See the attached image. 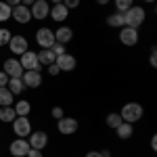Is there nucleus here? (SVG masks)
I'll return each mask as SVG.
<instances>
[{"label":"nucleus","mask_w":157,"mask_h":157,"mask_svg":"<svg viewBox=\"0 0 157 157\" xmlns=\"http://www.w3.org/2000/svg\"><path fill=\"white\" fill-rule=\"evenodd\" d=\"M36 42H38V46H42V48H50L55 44V32L48 29V27H40L36 32Z\"/></svg>","instance_id":"nucleus-5"},{"label":"nucleus","mask_w":157,"mask_h":157,"mask_svg":"<svg viewBox=\"0 0 157 157\" xmlns=\"http://www.w3.org/2000/svg\"><path fill=\"white\" fill-rule=\"evenodd\" d=\"M13 132L17 134L19 138H25V136H29L32 134V124L27 117H21V115H17L15 120H13Z\"/></svg>","instance_id":"nucleus-4"},{"label":"nucleus","mask_w":157,"mask_h":157,"mask_svg":"<svg viewBox=\"0 0 157 157\" xmlns=\"http://www.w3.org/2000/svg\"><path fill=\"white\" fill-rule=\"evenodd\" d=\"M107 25H111V27H124V13H113V15H109Z\"/></svg>","instance_id":"nucleus-24"},{"label":"nucleus","mask_w":157,"mask_h":157,"mask_svg":"<svg viewBox=\"0 0 157 157\" xmlns=\"http://www.w3.org/2000/svg\"><path fill=\"white\" fill-rule=\"evenodd\" d=\"M151 149H153V151L157 149V136H153V138H151Z\"/></svg>","instance_id":"nucleus-39"},{"label":"nucleus","mask_w":157,"mask_h":157,"mask_svg":"<svg viewBox=\"0 0 157 157\" xmlns=\"http://www.w3.org/2000/svg\"><path fill=\"white\" fill-rule=\"evenodd\" d=\"M9 80H11V78H9L6 73L0 71V86H6V84H9Z\"/></svg>","instance_id":"nucleus-35"},{"label":"nucleus","mask_w":157,"mask_h":157,"mask_svg":"<svg viewBox=\"0 0 157 157\" xmlns=\"http://www.w3.org/2000/svg\"><path fill=\"white\" fill-rule=\"evenodd\" d=\"M86 157H101V151H88Z\"/></svg>","instance_id":"nucleus-37"},{"label":"nucleus","mask_w":157,"mask_h":157,"mask_svg":"<svg viewBox=\"0 0 157 157\" xmlns=\"http://www.w3.org/2000/svg\"><path fill=\"white\" fill-rule=\"evenodd\" d=\"M143 107L138 105V103H126L124 107H121L120 111V115H121V120L124 121H128V124H134V121H138L140 117H143Z\"/></svg>","instance_id":"nucleus-2"},{"label":"nucleus","mask_w":157,"mask_h":157,"mask_svg":"<svg viewBox=\"0 0 157 157\" xmlns=\"http://www.w3.org/2000/svg\"><path fill=\"white\" fill-rule=\"evenodd\" d=\"M2 71L6 73L9 78H21V75H23V67H21V63L17 59H6Z\"/></svg>","instance_id":"nucleus-12"},{"label":"nucleus","mask_w":157,"mask_h":157,"mask_svg":"<svg viewBox=\"0 0 157 157\" xmlns=\"http://www.w3.org/2000/svg\"><path fill=\"white\" fill-rule=\"evenodd\" d=\"M13 98H15V94H13L11 90L6 86H0V105L9 107V105H13Z\"/></svg>","instance_id":"nucleus-20"},{"label":"nucleus","mask_w":157,"mask_h":157,"mask_svg":"<svg viewBox=\"0 0 157 157\" xmlns=\"http://www.w3.org/2000/svg\"><path fill=\"white\" fill-rule=\"evenodd\" d=\"M71 38H73V32H71V27H67V25H61L59 29L55 32V42L67 44V42H71Z\"/></svg>","instance_id":"nucleus-17"},{"label":"nucleus","mask_w":157,"mask_h":157,"mask_svg":"<svg viewBox=\"0 0 157 157\" xmlns=\"http://www.w3.org/2000/svg\"><path fill=\"white\" fill-rule=\"evenodd\" d=\"M149 63H151V67H155V65H157V48H155V46L151 48V57H149Z\"/></svg>","instance_id":"nucleus-30"},{"label":"nucleus","mask_w":157,"mask_h":157,"mask_svg":"<svg viewBox=\"0 0 157 157\" xmlns=\"http://www.w3.org/2000/svg\"><path fill=\"white\" fill-rule=\"evenodd\" d=\"M4 2H6V4H9V6H17V4H21V0H4Z\"/></svg>","instance_id":"nucleus-36"},{"label":"nucleus","mask_w":157,"mask_h":157,"mask_svg":"<svg viewBox=\"0 0 157 157\" xmlns=\"http://www.w3.org/2000/svg\"><path fill=\"white\" fill-rule=\"evenodd\" d=\"M15 113H17V115H21V117H27V115H29V111H32V105H29V103H27V101H19V103H17V105H15Z\"/></svg>","instance_id":"nucleus-23"},{"label":"nucleus","mask_w":157,"mask_h":157,"mask_svg":"<svg viewBox=\"0 0 157 157\" xmlns=\"http://www.w3.org/2000/svg\"><path fill=\"white\" fill-rule=\"evenodd\" d=\"M132 2L134 0H115V9H117L120 13H126L130 6H132Z\"/></svg>","instance_id":"nucleus-27"},{"label":"nucleus","mask_w":157,"mask_h":157,"mask_svg":"<svg viewBox=\"0 0 157 157\" xmlns=\"http://www.w3.org/2000/svg\"><path fill=\"white\" fill-rule=\"evenodd\" d=\"M48 17H52L57 23H61V21H65L67 17H69V9L61 2V4H55L52 9H50V13H48Z\"/></svg>","instance_id":"nucleus-16"},{"label":"nucleus","mask_w":157,"mask_h":157,"mask_svg":"<svg viewBox=\"0 0 157 157\" xmlns=\"http://www.w3.org/2000/svg\"><path fill=\"white\" fill-rule=\"evenodd\" d=\"M55 63H57V67H59L61 71H73L75 69V57L73 55H61V57H57L55 59Z\"/></svg>","instance_id":"nucleus-15"},{"label":"nucleus","mask_w":157,"mask_h":157,"mask_svg":"<svg viewBox=\"0 0 157 157\" xmlns=\"http://www.w3.org/2000/svg\"><path fill=\"white\" fill-rule=\"evenodd\" d=\"M115 132H117V136H120V138H124V140H126V138H130V136L134 134V128H132V124L121 121L120 126L115 128Z\"/></svg>","instance_id":"nucleus-19"},{"label":"nucleus","mask_w":157,"mask_h":157,"mask_svg":"<svg viewBox=\"0 0 157 157\" xmlns=\"http://www.w3.org/2000/svg\"><path fill=\"white\" fill-rule=\"evenodd\" d=\"M143 2H155V0H143Z\"/></svg>","instance_id":"nucleus-43"},{"label":"nucleus","mask_w":157,"mask_h":157,"mask_svg":"<svg viewBox=\"0 0 157 157\" xmlns=\"http://www.w3.org/2000/svg\"><path fill=\"white\" fill-rule=\"evenodd\" d=\"M25 157H42V151H38V149H29Z\"/></svg>","instance_id":"nucleus-34"},{"label":"nucleus","mask_w":157,"mask_h":157,"mask_svg":"<svg viewBox=\"0 0 157 157\" xmlns=\"http://www.w3.org/2000/svg\"><path fill=\"white\" fill-rule=\"evenodd\" d=\"M29 147L32 149H38V151H42L44 147L48 145V134L44 132V130H38V132H32L29 134Z\"/></svg>","instance_id":"nucleus-8"},{"label":"nucleus","mask_w":157,"mask_h":157,"mask_svg":"<svg viewBox=\"0 0 157 157\" xmlns=\"http://www.w3.org/2000/svg\"><path fill=\"white\" fill-rule=\"evenodd\" d=\"M52 2H55V4H61V2H63V0H52Z\"/></svg>","instance_id":"nucleus-42"},{"label":"nucleus","mask_w":157,"mask_h":157,"mask_svg":"<svg viewBox=\"0 0 157 157\" xmlns=\"http://www.w3.org/2000/svg\"><path fill=\"white\" fill-rule=\"evenodd\" d=\"M21 82H23L25 88H38L42 84V75H40V71H23Z\"/></svg>","instance_id":"nucleus-14"},{"label":"nucleus","mask_w":157,"mask_h":157,"mask_svg":"<svg viewBox=\"0 0 157 157\" xmlns=\"http://www.w3.org/2000/svg\"><path fill=\"white\" fill-rule=\"evenodd\" d=\"M11 17L17 21V23H29V21H32V13H29V9L23 6V4L13 6L11 9Z\"/></svg>","instance_id":"nucleus-10"},{"label":"nucleus","mask_w":157,"mask_h":157,"mask_svg":"<svg viewBox=\"0 0 157 157\" xmlns=\"http://www.w3.org/2000/svg\"><path fill=\"white\" fill-rule=\"evenodd\" d=\"M48 73H50V75H59V73H61V69L57 67V63H50V65H48Z\"/></svg>","instance_id":"nucleus-33"},{"label":"nucleus","mask_w":157,"mask_h":157,"mask_svg":"<svg viewBox=\"0 0 157 157\" xmlns=\"http://www.w3.org/2000/svg\"><path fill=\"white\" fill-rule=\"evenodd\" d=\"M63 4L67 9H75V6H80V0H63Z\"/></svg>","instance_id":"nucleus-32"},{"label":"nucleus","mask_w":157,"mask_h":157,"mask_svg":"<svg viewBox=\"0 0 157 157\" xmlns=\"http://www.w3.org/2000/svg\"><path fill=\"white\" fill-rule=\"evenodd\" d=\"M6 46H9L11 52H15V55H23L25 50H27V38H23V36H11V40H9Z\"/></svg>","instance_id":"nucleus-13"},{"label":"nucleus","mask_w":157,"mask_h":157,"mask_svg":"<svg viewBox=\"0 0 157 157\" xmlns=\"http://www.w3.org/2000/svg\"><path fill=\"white\" fill-rule=\"evenodd\" d=\"M120 42L124 46H134L136 42H138V32L134 29V27H121L120 29Z\"/></svg>","instance_id":"nucleus-9"},{"label":"nucleus","mask_w":157,"mask_h":157,"mask_svg":"<svg viewBox=\"0 0 157 157\" xmlns=\"http://www.w3.org/2000/svg\"><path fill=\"white\" fill-rule=\"evenodd\" d=\"M34 2H36V0H21V4H23V6H27V9H29Z\"/></svg>","instance_id":"nucleus-38"},{"label":"nucleus","mask_w":157,"mask_h":157,"mask_svg":"<svg viewBox=\"0 0 157 157\" xmlns=\"http://www.w3.org/2000/svg\"><path fill=\"white\" fill-rule=\"evenodd\" d=\"M19 63H21L23 71H40V67H42L38 63L36 52H32V50H25L23 55H21V59H19Z\"/></svg>","instance_id":"nucleus-3"},{"label":"nucleus","mask_w":157,"mask_h":157,"mask_svg":"<svg viewBox=\"0 0 157 157\" xmlns=\"http://www.w3.org/2000/svg\"><path fill=\"white\" fill-rule=\"evenodd\" d=\"M57 130H59L61 134H65V136H69V134L78 132V120H73V117H61V120H57Z\"/></svg>","instance_id":"nucleus-6"},{"label":"nucleus","mask_w":157,"mask_h":157,"mask_svg":"<svg viewBox=\"0 0 157 157\" xmlns=\"http://www.w3.org/2000/svg\"><path fill=\"white\" fill-rule=\"evenodd\" d=\"M15 117H17V113H15V109H13L11 105L0 109V121H4V124H13Z\"/></svg>","instance_id":"nucleus-21"},{"label":"nucleus","mask_w":157,"mask_h":157,"mask_svg":"<svg viewBox=\"0 0 157 157\" xmlns=\"http://www.w3.org/2000/svg\"><path fill=\"white\" fill-rule=\"evenodd\" d=\"M6 19H11V6L6 2H0V23Z\"/></svg>","instance_id":"nucleus-26"},{"label":"nucleus","mask_w":157,"mask_h":157,"mask_svg":"<svg viewBox=\"0 0 157 157\" xmlns=\"http://www.w3.org/2000/svg\"><path fill=\"white\" fill-rule=\"evenodd\" d=\"M121 121H124V120H121V115H120V113H109V115H107V120H105V124H107L109 128H113V130H115V128L120 126Z\"/></svg>","instance_id":"nucleus-25"},{"label":"nucleus","mask_w":157,"mask_h":157,"mask_svg":"<svg viewBox=\"0 0 157 157\" xmlns=\"http://www.w3.org/2000/svg\"><path fill=\"white\" fill-rule=\"evenodd\" d=\"M36 57H38V63L40 65H46V67H48L50 63H55V59H57L50 48H42L40 52H36Z\"/></svg>","instance_id":"nucleus-18"},{"label":"nucleus","mask_w":157,"mask_h":157,"mask_svg":"<svg viewBox=\"0 0 157 157\" xmlns=\"http://www.w3.org/2000/svg\"><path fill=\"white\" fill-rule=\"evenodd\" d=\"M29 149H32V147H29V143H27L25 138H17V140H13L11 147H9V151H11L13 157H25Z\"/></svg>","instance_id":"nucleus-11"},{"label":"nucleus","mask_w":157,"mask_h":157,"mask_svg":"<svg viewBox=\"0 0 157 157\" xmlns=\"http://www.w3.org/2000/svg\"><path fill=\"white\" fill-rule=\"evenodd\" d=\"M6 88L11 90L13 94H21L25 86H23V82H21V78H11V80H9V84H6Z\"/></svg>","instance_id":"nucleus-22"},{"label":"nucleus","mask_w":157,"mask_h":157,"mask_svg":"<svg viewBox=\"0 0 157 157\" xmlns=\"http://www.w3.org/2000/svg\"><path fill=\"white\" fill-rule=\"evenodd\" d=\"M29 13H32V19H44V17H48L50 6H48L46 0H36V2L29 6Z\"/></svg>","instance_id":"nucleus-7"},{"label":"nucleus","mask_w":157,"mask_h":157,"mask_svg":"<svg viewBox=\"0 0 157 157\" xmlns=\"http://www.w3.org/2000/svg\"><path fill=\"white\" fill-rule=\"evenodd\" d=\"M143 23H145V9L134 6V4H132L128 11L124 13V25H126V27H134V29H138Z\"/></svg>","instance_id":"nucleus-1"},{"label":"nucleus","mask_w":157,"mask_h":157,"mask_svg":"<svg viewBox=\"0 0 157 157\" xmlns=\"http://www.w3.org/2000/svg\"><path fill=\"white\" fill-rule=\"evenodd\" d=\"M9 40H11V32L6 27H0V46H6Z\"/></svg>","instance_id":"nucleus-28"},{"label":"nucleus","mask_w":157,"mask_h":157,"mask_svg":"<svg viewBox=\"0 0 157 157\" xmlns=\"http://www.w3.org/2000/svg\"><path fill=\"white\" fill-rule=\"evenodd\" d=\"M111 0H97V4H101V6H105V4H109Z\"/></svg>","instance_id":"nucleus-41"},{"label":"nucleus","mask_w":157,"mask_h":157,"mask_svg":"<svg viewBox=\"0 0 157 157\" xmlns=\"http://www.w3.org/2000/svg\"><path fill=\"white\" fill-rule=\"evenodd\" d=\"M101 157H111V151L105 149V151H101Z\"/></svg>","instance_id":"nucleus-40"},{"label":"nucleus","mask_w":157,"mask_h":157,"mask_svg":"<svg viewBox=\"0 0 157 157\" xmlns=\"http://www.w3.org/2000/svg\"><path fill=\"white\" fill-rule=\"evenodd\" d=\"M50 50H52V55H55V57H61V55H65V44L55 42V44L50 46Z\"/></svg>","instance_id":"nucleus-29"},{"label":"nucleus","mask_w":157,"mask_h":157,"mask_svg":"<svg viewBox=\"0 0 157 157\" xmlns=\"http://www.w3.org/2000/svg\"><path fill=\"white\" fill-rule=\"evenodd\" d=\"M50 115H52L55 120H61V117H63V109H61V107H52Z\"/></svg>","instance_id":"nucleus-31"}]
</instances>
